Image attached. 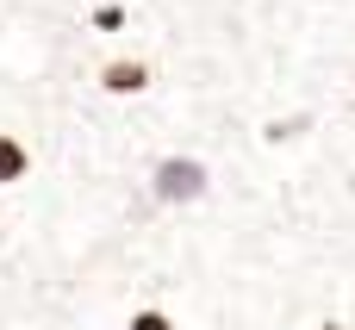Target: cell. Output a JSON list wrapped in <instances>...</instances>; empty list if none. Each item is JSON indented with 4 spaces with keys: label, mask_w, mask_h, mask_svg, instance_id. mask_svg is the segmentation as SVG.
<instances>
[{
    "label": "cell",
    "mask_w": 355,
    "mask_h": 330,
    "mask_svg": "<svg viewBox=\"0 0 355 330\" xmlns=\"http://www.w3.org/2000/svg\"><path fill=\"white\" fill-rule=\"evenodd\" d=\"M218 193V168L206 150H156L150 168H144V200L156 212H206Z\"/></svg>",
    "instance_id": "1"
},
{
    "label": "cell",
    "mask_w": 355,
    "mask_h": 330,
    "mask_svg": "<svg viewBox=\"0 0 355 330\" xmlns=\"http://www.w3.org/2000/svg\"><path fill=\"white\" fill-rule=\"evenodd\" d=\"M156 81H162V62L144 56V50H106V56L94 62V94L112 100V106H137V100H150Z\"/></svg>",
    "instance_id": "2"
},
{
    "label": "cell",
    "mask_w": 355,
    "mask_h": 330,
    "mask_svg": "<svg viewBox=\"0 0 355 330\" xmlns=\"http://www.w3.org/2000/svg\"><path fill=\"white\" fill-rule=\"evenodd\" d=\"M31 175H37V156H31V137H25V131H12V125H0V193L25 187Z\"/></svg>",
    "instance_id": "3"
},
{
    "label": "cell",
    "mask_w": 355,
    "mask_h": 330,
    "mask_svg": "<svg viewBox=\"0 0 355 330\" xmlns=\"http://www.w3.org/2000/svg\"><path fill=\"white\" fill-rule=\"evenodd\" d=\"M119 330H181V318L162 306V299H137L131 312H125V324Z\"/></svg>",
    "instance_id": "4"
},
{
    "label": "cell",
    "mask_w": 355,
    "mask_h": 330,
    "mask_svg": "<svg viewBox=\"0 0 355 330\" xmlns=\"http://www.w3.org/2000/svg\"><path fill=\"white\" fill-rule=\"evenodd\" d=\"M312 330H349L343 318H312Z\"/></svg>",
    "instance_id": "5"
}]
</instances>
